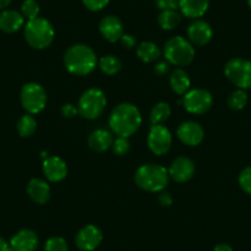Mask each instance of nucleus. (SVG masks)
I'll list each match as a JSON object with an SVG mask.
<instances>
[{
  "instance_id": "19",
  "label": "nucleus",
  "mask_w": 251,
  "mask_h": 251,
  "mask_svg": "<svg viewBox=\"0 0 251 251\" xmlns=\"http://www.w3.org/2000/svg\"><path fill=\"white\" fill-rule=\"evenodd\" d=\"M209 0H180L178 9L188 19H199L207 13Z\"/></svg>"
},
{
  "instance_id": "39",
  "label": "nucleus",
  "mask_w": 251,
  "mask_h": 251,
  "mask_svg": "<svg viewBox=\"0 0 251 251\" xmlns=\"http://www.w3.org/2000/svg\"><path fill=\"white\" fill-rule=\"evenodd\" d=\"M213 251H233V248L228 244H218L214 246Z\"/></svg>"
},
{
  "instance_id": "9",
  "label": "nucleus",
  "mask_w": 251,
  "mask_h": 251,
  "mask_svg": "<svg viewBox=\"0 0 251 251\" xmlns=\"http://www.w3.org/2000/svg\"><path fill=\"white\" fill-rule=\"evenodd\" d=\"M182 105L192 115H203L213 105V96L204 89H192L185 94Z\"/></svg>"
},
{
  "instance_id": "2",
  "label": "nucleus",
  "mask_w": 251,
  "mask_h": 251,
  "mask_svg": "<svg viewBox=\"0 0 251 251\" xmlns=\"http://www.w3.org/2000/svg\"><path fill=\"white\" fill-rule=\"evenodd\" d=\"M64 66L74 75H89L98 66L95 52L86 45H74L64 54Z\"/></svg>"
},
{
  "instance_id": "11",
  "label": "nucleus",
  "mask_w": 251,
  "mask_h": 251,
  "mask_svg": "<svg viewBox=\"0 0 251 251\" xmlns=\"http://www.w3.org/2000/svg\"><path fill=\"white\" fill-rule=\"evenodd\" d=\"M176 134H177V138L188 147H197L202 143L204 138V131L202 126L195 121H186L181 123L176 131Z\"/></svg>"
},
{
  "instance_id": "3",
  "label": "nucleus",
  "mask_w": 251,
  "mask_h": 251,
  "mask_svg": "<svg viewBox=\"0 0 251 251\" xmlns=\"http://www.w3.org/2000/svg\"><path fill=\"white\" fill-rule=\"evenodd\" d=\"M169 178V171L159 164H144L137 169L134 175L136 185L147 192L164 191Z\"/></svg>"
},
{
  "instance_id": "41",
  "label": "nucleus",
  "mask_w": 251,
  "mask_h": 251,
  "mask_svg": "<svg viewBox=\"0 0 251 251\" xmlns=\"http://www.w3.org/2000/svg\"><path fill=\"white\" fill-rule=\"evenodd\" d=\"M10 3L11 0H0V10H4V9L8 8Z\"/></svg>"
},
{
  "instance_id": "38",
  "label": "nucleus",
  "mask_w": 251,
  "mask_h": 251,
  "mask_svg": "<svg viewBox=\"0 0 251 251\" xmlns=\"http://www.w3.org/2000/svg\"><path fill=\"white\" fill-rule=\"evenodd\" d=\"M159 202H160L161 206L169 207L173 203V197H171L169 192H161L160 196H159Z\"/></svg>"
},
{
  "instance_id": "32",
  "label": "nucleus",
  "mask_w": 251,
  "mask_h": 251,
  "mask_svg": "<svg viewBox=\"0 0 251 251\" xmlns=\"http://www.w3.org/2000/svg\"><path fill=\"white\" fill-rule=\"evenodd\" d=\"M239 185L246 194L251 195V166L244 169L239 175Z\"/></svg>"
},
{
  "instance_id": "13",
  "label": "nucleus",
  "mask_w": 251,
  "mask_h": 251,
  "mask_svg": "<svg viewBox=\"0 0 251 251\" xmlns=\"http://www.w3.org/2000/svg\"><path fill=\"white\" fill-rule=\"evenodd\" d=\"M169 176L176 182H186L194 176L195 164L187 156H178L169 168Z\"/></svg>"
},
{
  "instance_id": "5",
  "label": "nucleus",
  "mask_w": 251,
  "mask_h": 251,
  "mask_svg": "<svg viewBox=\"0 0 251 251\" xmlns=\"http://www.w3.org/2000/svg\"><path fill=\"white\" fill-rule=\"evenodd\" d=\"M164 57L176 67L188 66L195 58L194 45L182 36H175L164 46Z\"/></svg>"
},
{
  "instance_id": "40",
  "label": "nucleus",
  "mask_w": 251,
  "mask_h": 251,
  "mask_svg": "<svg viewBox=\"0 0 251 251\" xmlns=\"http://www.w3.org/2000/svg\"><path fill=\"white\" fill-rule=\"evenodd\" d=\"M0 251H11L10 244L6 243L3 238H0Z\"/></svg>"
},
{
  "instance_id": "15",
  "label": "nucleus",
  "mask_w": 251,
  "mask_h": 251,
  "mask_svg": "<svg viewBox=\"0 0 251 251\" xmlns=\"http://www.w3.org/2000/svg\"><path fill=\"white\" fill-rule=\"evenodd\" d=\"M212 36H213V30H212L211 25L203 20H195L187 28L188 41L192 45H207L212 40Z\"/></svg>"
},
{
  "instance_id": "27",
  "label": "nucleus",
  "mask_w": 251,
  "mask_h": 251,
  "mask_svg": "<svg viewBox=\"0 0 251 251\" xmlns=\"http://www.w3.org/2000/svg\"><path fill=\"white\" fill-rule=\"evenodd\" d=\"M36 128H37V122L31 113L21 116L20 120L18 121V132L24 138L32 136Z\"/></svg>"
},
{
  "instance_id": "29",
  "label": "nucleus",
  "mask_w": 251,
  "mask_h": 251,
  "mask_svg": "<svg viewBox=\"0 0 251 251\" xmlns=\"http://www.w3.org/2000/svg\"><path fill=\"white\" fill-rule=\"evenodd\" d=\"M21 11H23V16L27 20H33V19L38 18L40 14V5L36 0H25L21 6Z\"/></svg>"
},
{
  "instance_id": "42",
  "label": "nucleus",
  "mask_w": 251,
  "mask_h": 251,
  "mask_svg": "<svg viewBox=\"0 0 251 251\" xmlns=\"http://www.w3.org/2000/svg\"><path fill=\"white\" fill-rule=\"evenodd\" d=\"M248 5H249V8L251 9V0H248Z\"/></svg>"
},
{
  "instance_id": "7",
  "label": "nucleus",
  "mask_w": 251,
  "mask_h": 251,
  "mask_svg": "<svg viewBox=\"0 0 251 251\" xmlns=\"http://www.w3.org/2000/svg\"><path fill=\"white\" fill-rule=\"evenodd\" d=\"M226 76L238 89H251V62L243 58H233L226 64Z\"/></svg>"
},
{
  "instance_id": "18",
  "label": "nucleus",
  "mask_w": 251,
  "mask_h": 251,
  "mask_svg": "<svg viewBox=\"0 0 251 251\" xmlns=\"http://www.w3.org/2000/svg\"><path fill=\"white\" fill-rule=\"evenodd\" d=\"M27 195L37 204H45L50 201V187L42 178H32L27 185Z\"/></svg>"
},
{
  "instance_id": "12",
  "label": "nucleus",
  "mask_w": 251,
  "mask_h": 251,
  "mask_svg": "<svg viewBox=\"0 0 251 251\" xmlns=\"http://www.w3.org/2000/svg\"><path fill=\"white\" fill-rule=\"evenodd\" d=\"M102 241V233L96 226L89 224L76 234L75 244L81 251H94Z\"/></svg>"
},
{
  "instance_id": "33",
  "label": "nucleus",
  "mask_w": 251,
  "mask_h": 251,
  "mask_svg": "<svg viewBox=\"0 0 251 251\" xmlns=\"http://www.w3.org/2000/svg\"><path fill=\"white\" fill-rule=\"evenodd\" d=\"M110 0H83V4L88 10L100 11L107 6Z\"/></svg>"
},
{
  "instance_id": "1",
  "label": "nucleus",
  "mask_w": 251,
  "mask_h": 251,
  "mask_svg": "<svg viewBox=\"0 0 251 251\" xmlns=\"http://www.w3.org/2000/svg\"><path fill=\"white\" fill-rule=\"evenodd\" d=\"M108 125L118 137L128 138L136 133L142 125L141 111L133 103L123 102L116 106L108 118Z\"/></svg>"
},
{
  "instance_id": "30",
  "label": "nucleus",
  "mask_w": 251,
  "mask_h": 251,
  "mask_svg": "<svg viewBox=\"0 0 251 251\" xmlns=\"http://www.w3.org/2000/svg\"><path fill=\"white\" fill-rule=\"evenodd\" d=\"M45 251H68V244L60 236H53L46 241Z\"/></svg>"
},
{
  "instance_id": "23",
  "label": "nucleus",
  "mask_w": 251,
  "mask_h": 251,
  "mask_svg": "<svg viewBox=\"0 0 251 251\" xmlns=\"http://www.w3.org/2000/svg\"><path fill=\"white\" fill-rule=\"evenodd\" d=\"M160 50L153 42H142L137 47V55L144 63L155 62L160 58Z\"/></svg>"
},
{
  "instance_id": "6",
  "label": "nucleus",
  "mask_w": 251,
  "mask_h": 251,
  "mask_svg": "<svg viewBox=\"0 0 251 251\" xmlns=\"http://www.w3.org/2000/svg\"><path fill=\"white\" fill-rule=\"evenodd\" d=\"M106 96L102 90L91 88L80 96L78 102V112L86 120H95L102 115L106 107Z\"/></svg>"
},
{
  "instance_id": "10",
  "label": "nucleus",
  "mask_w": 251,
  "mask_h": 251,
  "mask_svg": "<svg viewBox=\"0 0 251 251\" xmlns=\"http://www.w3.org/2000/svg\"><path fill=\"white\" fill-rule=\"evenodd\" d=\"M148 147L155 155H164L168 153L173 144L171 132L163 125L151 126L148 133Z\"/></svg>"
},
{
  "instance_id": "14",
  "label": "nucleus",
  "mask_w": 251,
  "mask_h": 251,
  "mask_svg": "<svg viewBox=\"0 0 251 251\" xmlns=\"http://www.w3.org/2000/svg\"><path fill=\"white\" fill-rule=\"evenodd\" d=\"M43 174L50 182H59L68 175L67 163L59 156H48L43 161Z\"/></svg>"
},
{
  "instance_id": "22",
  "label": "nucleus",
  "mask_w": 251,
  "mask_h": 251,
  "mask_svg": "<svg viewBox=\"0 0 251 251\" xmlns=\"http://www.w3.org/2000/svg\"><path fill=\"white\" fill-rule=\"evenodd\" d=\"M169 83H170L171 90L177 94V95H185L190 90V86H191V80L188 78L187 73L180 68L175 69L171 73Z\"/></svg>"
},
{
  "instance_id": "24",
  "label": "nucleus",
  "mask_w": 251,
  "mask_h": 251,
  "mask_svg": "<svg viewBox=\"0 0 251 251\" xmlns=\"http://www.w3.org/2000/svg\"><path fill=\"white\" fill-rule=\"evenodd\" d=\"M171 115V108L170 105L166 102H158L156 105L153 106L151 111V115H149V120H151V126L154 125H163L165 121H168V118Z\"/></svg>"
},
{
  "instance_id": "26",
  "label": "nucleus",
  "mask_w": 251,
  "mask_h": 251,
  "mask_svg": "<svg viewBox=\"0 0 251 251\" xmlns=\"http://www.w3.org/2000/svg\"><path fill=\"white\" fill-rule=\"evenodd\" d=\"M99 67L106 75H115L122 68V63L117 57L108 54L101 57V59L99 60Z\"/></svg>"
},
{
  "instance_id": "8",
  "label": "nucleus",
  "mask_w": 251,
  "mask_h": 251,
  "mask_svg": "<svg viewBox=\"0 0 251 251\" xmlns=\"http://www.w3.org/2000/svg\"><path fill=\"white\" fill-rule=\"evenodd\" d=\"M24 108L31 115L40 113L47 105V93L45 88L37 83H27L24 85L20 94Z\"/></svg>"
},
{
  "instance_id": "17",
  "label": "nucleus",
  "mask_w": 251,
  "mask_h": 251,
  "mask_svg": "<svg viewBox=\"0 0 251 251\" xmlns=\"http://www.w3.org/2000/svg\"><path fill=\"white\" fill-rule=\"evenodd\" d=\"M37 246V234L30 229L18 231L10 240L11 251H36Z\"/></svg>"
},
{
  "instance_id": "21",
  "label": "nucleus",
  "mask_w": 251,
  "mask_h": 251,
  "mask_svg": "<svg viewBox=\"0 0 251 251\" xmlns=\"http://www.w3.org/2000/svg\"><path fill=\"white\" fill-rule=\"evenodd\" d=\"M89 147L93 149L94 151L98 153H102V151H107L112 147L113 143V137L106 129H96L93 133L89 136L88 139Z\"/></svg>"
},
{
  "instance_id": "35",
  "label": "nucleus",
  "mask_w": 251,
  "mask_h": 251,
  "mask_svg": "<svg viewBox=\"0 0 251 251\" xmlns=\"http://www.w3.org/2000/svg\"><path fill=\"white\" fill-rule=\"evenodd\" d=\"M78 107H75L72 103H66V105L62 107V115L67 118H72L74 116L78 115Z\"/></svg>"
},
{
  "instance_id": "34",
  "label": "nucleus",
  "mask_w": 251,
  "mask_h": 251,
  "mask_svg": "<svg viewBox=\"0 0 251 251\" xmlns=\"http://www.w3.org/2000/svg\"><path fill=\"white\" fill-rule=\"evenodd\" d=\"M155 4L161 11L163 10H176L178 8L180 0H155Z\"/></svg>"
},
{
  "instance_id": "36",
  "label": "nucleus",
  "mask_w": 251,
  "mask_h": 251,
  "mask_svg": "<svg viewBox=\"0 0 251 251\" xmlns=\"http://www.w3.org/2000/svg\"><path fill=\"white\" fill-rule=\"evenodd\" d=\"M120 41H121V43H122L123 47L128 48V50H132V48H133L137 43L136 38H134L132 35H123L122 37H121Z\"/></svg>"
},
{
  "instance_id": "31",
  "label": "nucleus",
  "mask_w": 251,
  "mask_h": 251,
  "mask_svg": "<svg viewBox=\"0 0 251 251\" xmlns=\"http://www.w3.org/2000/svg\"><path fill=\"white\" fill-rule=\"evenodd\" d=\"M112 151L116 155H126V154L128 153L129 149H131V144H129L128 138H125V137H118L113 141L112 143Z\"/></svg>"
},
{
  "instance_id": "20",
  "label": "nucleus",
  "mask_w": 251,
  "mask_h": 251,
  "mask_svg": "<svg viewBox=\"0 0 251 251\" xmlns=\"http://www.w3.org/2000/svg\"><path fill=\"white\" fill-rule=\"evenodd\" d=\"M24 25L23 14L15 10H5L0 14V30L6 33H14Z\"/></svg>"
},
{
  "instance_id": "16",
  "label": "nucleus",
  "mask_w": 251,
  "mask_h": 251,
  "mask_svg": "<svg viewBox=\"0 0 251 251\" xmlns=\"http://www.w3.org/2000/svg\"><path fill=\"white\" fill-rule=\"evenodd\" d=\"M99 30L102 37L108 42L113 43L121 40L123 33V24L117 16L107 15L99 24Z\"/></svg>"
},
{
  "instance_id": "4",
  "label": "nucleus",
  "mask_w": 251,
  "mask_h": 251,
  "mask_svg": "<svg viewBox=\"0 0 251 251\" xmlns=\"http://www.w3.org/2000/svg\"><path fill=\"white\" fill-rule=\"evenodd\" d=\"M24 33L28 45L35 50H45L50 47L54 40V28L52 24L43 18L28 20Z\"/></svg>"
},
{
  "instance_id": "37",
  "label": "nucleus",
  "mask_w": 251,
  "mask_h": 251,
  "mask_svg": "<svg viewBox=\"0 0 251 251\" xmlns=\"http://www.w3.org/2000/svg\"><path fill=\"white\" fill-rule=\"evenodd\" d=\"M169 63L166 62H159L155 67H154V72L158 76H164L169 73Z\"/></svg>"
},
{
  "instance_id": "28",
  "label": "nucleus",
  "mask_w": 251,
  "mask_h": 251,
  "mask_svg": "<svg viewBox=\"0 0 251 251\" xmlns=\"http://www.w3.org/2000/svg\"><path fill=\"white\" fill-rule=\"evenodd\" d=\"M248 103V94L243 89L233 91L228 98V106L234 111L243 110Z\"/></svg>"
},
{
  "instance_id": "25",
  "label": "nucleus",
  "mask_w": 251,
  "mask_h": 251,
  "mask_svg": "<svg viewBox=\"0 0 251 251\" xmlns=\"http://www.w3.org/2000/svg\"><path fill=\"white\" fill-rule=\"evenodd\" d=\"M158 23L163 30H174L181 23V15L176 10H163L159 15Z\"/></svg>"
}]
</instances>
